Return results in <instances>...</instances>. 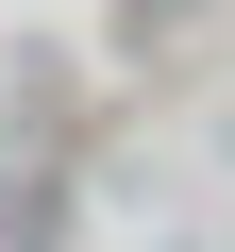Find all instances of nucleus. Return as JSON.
Segmentation results:
<instances>
[]
</instances>
